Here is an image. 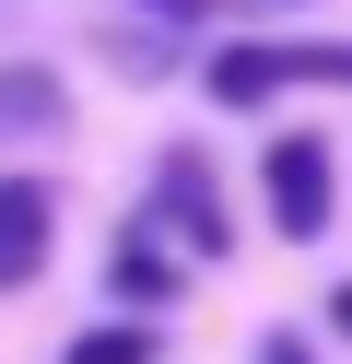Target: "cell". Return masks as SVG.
Returning a JSON list of instances; mask_svg holds the SVG:
<instances>
[{
	"instance_id": "cell-10",
	"label": "cell",
	"mask_w": 352,
	"mask_h": 364,
	"mask_svg": "<svg viewBox=\"0 0 352 364\" xmlns=\"http://www.w3.org/2000/svg\"><path fill=\"white\" fill-rule=\"evenodd\" d=\"M329 329H341V341H352V282H341V294H329Z\"/></svg>"
},
{
	"instance_id": "cell-5",
	"label": "cell",
	"mask_w": 352,
	"mask_h": 364,
	"mask_svg": "<svg viewBox=\"0 0 352 364\" xmlns=\"http://www.w3.org/2000/svg\"><path fill=\"white\" fill-rule=\"evenodd\" d=\"M106 294H117V306H141V317L188 294V282H176V259H164V223H129V235L106 247Z\"/></svg>"
},
{
	"instance_id": "cell-8",
	"label": "cell",
	"mask_w": 352,
	"mask_h": 364,
	"mask_svg": "<svg viewBox=\"0 0 352 364\" xmlns=\"http://www.w3.org/2000/svg\"><path fill=\"white\" fill-rule=\"evenodd\" d=\"M129 12H153V24H211V0H129Z\"/></svg>"
},
{
	"instance_id": "cell-7",
	"label": "cell",
	"mask_w": 352,
	"mask_h": 364,
	"mask_svg": "<svg viewBox=\"0 0 352 364\" xmlns=\"http://www.w3.org/2000/svg\"><path fill=\"white\" fill-rule=\"evenodd\" d=\"M0 118H36V129H59V82H47V71H12V82H0Z\"/></svg>"
},
{
	"instance_id": "cell-1",
	"label": "cell",
	"mask_w": 352,
	"mask_h": 364,
	"mask_svg": "<svg viewBox=\"0 0 352 364\" xmlns=\"http://www.w3.org/2000/svg\"><path fill=\"white\" fill-rule=\"evenodd\" d=\"M294 82H352V36H235V48H211V106H270Z\"/></svg>"
},
{
	"instance_id": "cell-2",
	"label": "cell",
	"mask_w": 352,
	"mask_h": 364,
	"mask_svg": "<svg viewBox=\"0 0 352 364\" xmlns=\"http://www.w3.org/2000/svg\"><path fill=\"white\" fill-rule=\"evenodd\" d=\"M258 176H270V223H282L294 247L329 235V212H341V200H329V141H317V129H282Z\"/></svg>"
},
{
	"instance_id": "cell-3",
	"label": "cell",
	"mask_w": 352,
	"mask_h": 364,
	"mask_svg": "<svg viewBox=\"0 0 352 364\" xmlns=\"http://www.w3.org/2000/svg\"><path fill=\"white\" fill-rule=\"evenodd\" d=\"M153 223H164V235H176V247H200V259H223V247H235V223H223V200H211V165H200V153H164V165H153Z\"/></svg>"
},
{
	"instance_id": "cell-4",
	"label": "cell",
	"mask_w": 352,
	"mask_h": 364,
	"mask_svg": "<svg viewBox=\"0 0 352 364\" xmlns=\"http://www.w3.org/2000/svg\"><path fill=\"white\" fill-rule=\"evenodd\" d=\"M47 247H59V188H36V176H0V294H23L47 270Z\"/></svg>"
},
{
	"instance_id": "cell-6",
	"label": "cell",
	"mask_w": 352,
	"mask_h": 364,
	"mask_svg": "<svg viewBox=\"0 0 352 364\" xmlns=\"http://www.w3.org/2000/svg\"><path fill=\"white\" fill-rule=\"evenodd\" d=\"M70 364H153V329H141V306H129V317H106V329H82V341H70Z\"/></svg>"
},
{
	"instance_id": "cell-9",
	"label": "cell",
	"mask_w": 352,
	"mask_h": 364,
	"mask_svg": "<svg viewBox=\"0 0 352 364\" xmlns=\"http://www.w3.org/2000/svg\"><path fill=\"white\" fill-rule=\"evenodd\" d=\"M258 364H317V341H294V329H270V341H258Z\"/></svg>"
}]
</instances>
